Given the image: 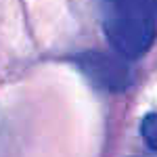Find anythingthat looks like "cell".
<instances>
[{
    "mask_svg": "<svg viewBox=\"0 0 157 157\" xmlns=\"http://www.w3.org/2000/svg\"><path fill=\"white\" fill-rule=\"evenodd\" d=\"M103 34L128 61L143 57L157 36V0H97Z\"/></svg>",
    "mask_w": 157,
    "mask_h": 157,
    "instance_id": "obj_1",
    "label": "cell"
},
{
    "mask_svg": "<svg viewBox=\"0 0 157 157\" xmlns=\"http://www.w3.org/2000/svg\"><path fill=\"white\" fill-rule=\"evenodd\" d=\"M75 65L97 88L107 92H121L132 82L128 59L117 52L109 55L103 50H88L75 57Z\"/></svg>",
    "mask_w": 157,
    "mask_h": 157,
    "instance_id": "obj_2",
    "label": "cell"
},
{
    "mask_svg": "<svg viewBox=\"0 0 157 157\" xmlns=\"http://www.w3.org/2000/svg\"><path fill=\"white\" fill-rule=\"evenodd\" d=\"M140 136L151 151L157 153V113H147L140 121Z\"/></svg>",
    "mask_w": 157,
    "mask_h": 157,
    "instance_id": "obj_3",
    "label": "cell"
}]
</instances>
